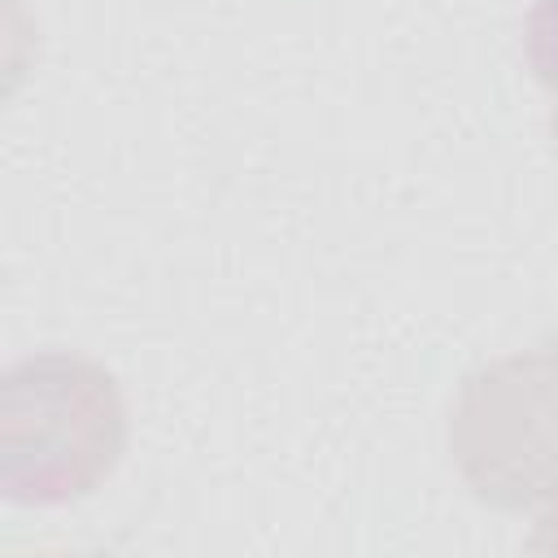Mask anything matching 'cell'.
<instances>
[{"label":"cell","instance_id":"cell-4","mask_svg":"<svg viewBox=\"0 0 558 558\" xmlns=\"http://www.w3.org/2000/svg\"><path fill=\"white\" fill-rule=\"evenodd\" d=\"M527 549H536V554H558V501L536 514V527H532V536H527Z\"/></svg>","mask_w":558,"mask_h":558},{"label":"cell","instance_id":"cell-3","mask_svg":"<svg viewBox=\"0 0 558 558\" xmlns=\"http://www.w3.org/2000/svg\"><path fill=\"white\" fill-rule=\"evenodd\" d=\"M523 57L558 109V0H532L523 17Z\"/></svg>","mask_w":558,"mask_h":558},{"label":"cell","instance_id":"cell-5","mask_svg":"<svg viewBox=\"0 0 558 558\" xmlns=\"http://www.w3.org/2000/svg\"><path fill=\"white\" fill-rule=\"evenodd\" d=\"M536 353H541V362H545V371H549V379L558 384V327L536 344Z\"/></svg>","mask_w":558,"mask_h":558},{"label":"cell","instance_id":"cell-1","mask_svg":"<svg viewBox=\"0 0 558 558\" xmlns=\"http://www.w3.org/2000/svg\"><path fill=\"white\" fill-rule=\"evenodd\" d=\"M126 453L118 379L70 349L17 357L0 379V493L13 506H70Z\"/></svg>","mask_w":558,"mask_h":558},{"label":"cell","instance_id":"cell-2","mask_svg":"<svg viewBox=\"0 0 558 558\" xmlns=\"http://www.w3.org/2000/svg\"><path fill=\"white\" fill-rule=\"evenodd\" d=\"M449 453L471 493L497 510L558 501V384L536 349L471 371L449 414Z\"/></svg>","mask_w":558,"mask_h":558},{"label":"cell","instance_id":"cell-6","mask_svg":"<svg viewBox=\"0 0 558 558\" xmlns=\"http://www.w3.org/2000/svg\"><path fill=\"white\" fill-rule=\"evenodd\" d=\"M549 140H554V153H558V109L549 113Z\"/></svg>","mask_w":558,"mask_h":558}]
</instances>
